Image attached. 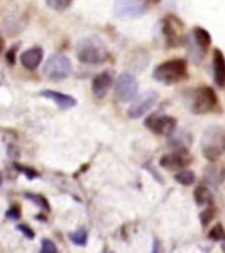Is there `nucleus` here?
I'll list each match as a JSON object with an SVG mask.
<instances>
[{"mask_svg":"<svg viewBox=\"0 0 225 253\" xmlns=\"http://www.w3.org/2000/svg\"><path fill=\"white\" fill-rule=\"evenodd\" d=\"M195 173L191 170L182 169L178 174H175V181L183 186H191L195 182Z\"/></svg>","mask_w":225,"mask_h":253,"instance_id":"6ab92c4d","label":"nucleus"},{"mask_svg":"<svg viewBox=\"0 0 225 253\" xmlns=\"http://www.w3.org/2000/svg\"><path fill=\"white\" fill-rule=\"evenodd\" d=\"M73 0H46L47 7L57 12H62L70 7Z\"/></svg>","mask_w":225,"mask_h":253,"instance_id":"412c9836","label":"nucleus"},{"mask_svg":"<svg viewBox=\"0 0 225 253\" xmlns=\"http://www.w3.org/2000/svg\"><path fill=\"white\" fill-rule=\"evenodd\" d=\"M192 36L193 41L196 43V46L200 49L201 51H205L209 47L212 40H211V35L208 33L207 29L201 27H195L192 29Z\"/></svg>","mask_w":225,"mask_h":253,"instance_id":"dca6fc26","label":"nucleus"},{"mask_svg":"<svg viewBox=\"0 0 225 253\" xmlns=\"http://www.w3.org/2000/svg\"><path fill=\"white\" fill-rule=\"evenodd\" d=\"M112 83H113V75H112V73L111 71H103V73L96 75L94 81H92V92H94L96 98H104L108 94Z\"/></svg>","mask_w":225,"mask_h":253,"instance_id":"f8f14e48","label":"nucleus"},{"mask_svg":"<svg viewBox=\"0 0 225 253\" xmlns=\"http://www.w3.org/2000/svg\"><path fill=\"white\" fill-rule=\"evenodd\" d=\"M73 71V65L69 57L65 54H54L43 65V74L47 78L61 81L67 78Z\"/></svg>","mask_w":225,"mask_h":253,"instance_id":"423d86ee","label":"nucleus"},{"mask_svg":"<svg viewBox=\"0 0 225 253\" xmlns=\"http://www.w3.org/2000/svg\"><path fill=\"white\" fill-rule=\"evenodd\" d=\"M201 153L208 161L215 162L225 153V128L220 126H208L200 140Z\"/></svg>","mask_w":225,"mask_h":253,"instance_id":"f257e3e1","label":"nucleus"},{"mask_svg":"<svg viewBox=\"0 0 225 253\" xmlns=\"http://www.w3.org/2000/svg\"><path fill=\"white\" fill-rule=\"evenodd\" d=\"M25 198L29 199L31 202H33L37 207H39L41 210H43L45 212H49L50 211V206H49V202L46 201V198L39 195V194H33V193H27L25 194Z\"/></svg>","mask_w":225,"mask_h":253,"instance_id":"a211bd4d","label":"nucleus"},{"mask_svg":"<svg viewBox=\"0 0 225 253\" xmlns=\"http://www.w3.org/2000/svg\"><path fill=\"white\" fill-rule=\"evenodd\" d=\"M193 198L199 206L209 205L211 201H212V195L209 193V190L204 186H197L196 190L193 191Z\"/></svg>","mask_w":225,"mask_h":253,"instance_id":"f3484780","label":"nucleus"},{"mask_svg":"<svg viewBox=\"0 0 225 253\" xmlns=\"http://www.w3.org/2000/svg\"><path fill=\"white\" fill-rule=\"evenodd\" d=\"M39 95L42 98L50 99L53 102L62 110H69V108H73V107L76 106V100H75L73 96L66 94H62V92H58V91L54 90H42L39 92Z\"/></svg>","mask_w":225,"mask_h":253,"instance_id":"2eb2a0df","label":"nucleus"},{"mask_svg":"<svg viewBox=\"0 0 225 253\" xmlns=\"http://www.w3.org/2000/svg\"><path fill=\"white\" fill-rule=\"evenodd\" d=\"M150 5L149 0H116L113 12L121 19H137L149 11Z\"/></svg>","mask_w":225,"mask_h":253,"instance_id":"39448f33","label":"nucleus"},{"mask_svg":"<svg viewBox=\"0 0 225 253\" xmlns=\"http://www.w3.org/2000/svg\"><path fill=\"white\" fill-rule=\"evenodd\" d=\"M4 50V40L3 37L0 36V54H1V51Z\"/></svg>","mask_w":225,"mask_h":253,"instance_id":"cd10ccee","label":"nucleus"},{"mask_svg":"<svg viewBox=\"0 0 225 253\" xmlns=\"http://www.w3.org/2000/svg\"><path fill=\"white\" fill-rule=\"evenodd\" d=\"M138 92V81L136 75L132 73H122L118 77L116 86H114V95L120 102H130L134 100Z\"/></svg>","mask_w":225,"mask_h":253,"instance_id":"0eeeda50","label":"nucleus"},{"mask_svg":"<svg viewBox=\"0 0 225 253\" xmlns=\"http://www.w3.org/2000/svg\"><path fill=\"white\" fill-rule=\"evenodd\" d=\"M43 51L41 47L35 46L28 49L24 53H21L20 55V61H21V65H23L25 69L28 70H36L37 67L41 65V61H42Z\"/></svg>","mask_w":225,"mask_h":253,"instance_id":"4468645a","label":"nucleus"},{"mask_svg":"<svg viewBox=\"0 0 225 253\" xmlns=\"http://www.w3.org/2000/svg\"><path fill=\"white\" fill-rule=\"evenodd\" d=\"M58 251V248L55 247V244L51 240L43 239L41 243V252L42 253H55Z\"/></svg>","mask_w":225,"mask_h":253,"instance_id":"5701e85b","label":"nucleus"},{"mask_svg":"<svg viewBox=\"0 0 225 253\" xmlns=\"http://www.w3.org/2000/svg\"><path fill=\"white\" fill-rule=\"evenodd\" d=\"M187 106L189 111L196 115L208 114L217 106V98L213 88L208 86H199L191 90L187 96Z\"/></svg>","mask_w":225,"mask_h":253,"instance_id":"7ed1b4c3","label":"nucleus"},{"mask_svg":"<svg viewBox=\"0 0 225 253\" xmlns=\"http://www.w3.org/2000/svg\"><path fill=\"white\" fill-rule=\"evenodd\" d=\"M153 78L165 84L182 82L187 78V62L181 58L169 59L154 69Z\"/></svg>","mask_w":225,"mask_h":253,"instance_id":"f03ea898","label":"nucleus"},{"mask_svg":"<svg viewBox=\"0 0 225 253\" xmlns=\"http://www.w3.org/2000/svg\"><path fill=\"white\" fill-rule=\"evenodd\" d=\"M17 229H19L20 232H23L28 239H35V232L32 231V228H29L28 225L25 224H19L17 225Z\"/></svg>","mask_w":225,"mask_h":253,"instance_id":"393cba45","label":"nucleus"},{"mask_svg":"<svg viewBox=\"0 0 225 253\" xmlns=\"http://www.w3.org/2000/svg\"><path fill=\"white\" fill-rule=\"evenodd\" d=\"M145 126L158 136L170 137L177 129V120L169 115H150L145 120Z\"/></svg>","mask_w":225,"mask_h":253,"instance_id":"6e6552de","label":"nucleus"},{"mask_svg":"<svg viewBox=\"0 0 225 253\" xmlns=\"http://www.w3.org/2000/svg\"><path fill=\"white\" fill-rule=\"evenodd\" d=\"M213 216H215V210H213V207H209V209L205 210L204 212H203L200 215L201 225H203V227H205V225H208V223L211 220H212Z\"/></svg>","mask_w":225,"mask_h":253,"instance_id":"b1692460","label":"nucleus"},{"mask_svg":"<svg viewBox=\"0 0 225 253\" xmlns=\"http://www.w3.org/2000/svg\"><path fill=\"white\" fill-rule=\"evenodd\" d=\"M162 32L169 46H179L183 41V24L173 15L166 16L162 23Z\"/></svg>","mask_w":225,"mask_h":253,"instance_id":"9d476101","label":"nucleus"},{"mask_svg":"<svg viewBox=\"0 0 225 253\" xmlns=\"http://www.w3.org/2000/svg\"><path fill=\"white\" fill-rule=\"evenodd\" d=\"M157 100L158 94L155 91L148 90L145 92H142L141 95H138V98L128 108V116L130 119H140L155 106Z\"/></svg>","mask_w":225,"mask_h":253,"instance_id":"1a4fd4ad","label":"nucleus"},{"mask_svg":"<svg viewBox=\"0 0 225 253\" xmlns=\"http://www.w3.org/2000/svg\"><path fill=\"white\" fill-rule=\"evenodd\" d=\"M69 237H70V240L73 241L75 245H80V247H83V245H86L88 235H87L86 229H78V231L70 233Z\"/></svg>","mask_w":225,"mask_h":253,"instance_id":"aec40b11","label":"nucleus"},{"mask_svg":"<svg viewBox=\"0 0 225 253\" xmlns=\"http://www.w3.org/2000/svg\"><path fill=\"white\" fill-rule=\"evenodd\" d=\"M209 239L211 240H215V241H220L223 239H225V231L223 228V225L221 224H216L211 229V232H209Z\"/></svg>","mask_w":225,"mask_h":253,"instance_id":"4be33fe9","label":"nucleus"},{"mask_svg":"<svg viewBox=\"0 0 225 253\" xmlns=\"http://www.w3.org/2000/svg\"><path fill=\"white\" fill-rule=\"evenodd\" d=\"M7 216L11 217V219H15V220H17V219H19V216H20V209H19V207H17V206H13L12 209L8 210Z\"/></svg>","mask_w":225,"mask_h":253,"instance_id":"a878e982","label":"nucleus"},{"mask_svg":"<svg viewBox=\"0 0 225 253\" xmlns=\"http://www.w3.org/2000/svg\"><path fill=\"white\" fill-rule=\"evenodd\" d=\"M213 67V81L217 87H225V57L220 49H215L212 58Z\"/></svg>","mask_w":225,"mask_h":253,"instance_id":"ddd939ff","label":"nucleus"},{"mask_svg":"<svg viewBox=\"0 0 225 253\" xmlns=\"http://www.w3.org/2000/svg\"><path fill=\"white\" fill-rule=\"evenodd\" d=\"M76 55L80 62L88 65H98L108 58V53L102 41L95 37L80 40L76 46Z\"/></svg>","mask_w":225,"mask_h":253,"instance_id":"20e7f679","label":"nucleus"},{"mask_svg":"<svg viewBox=\"0 0 225 253\" xmlns=\"http://www.w3.org/2000/svg\"><path fill=\"white\" fill-rule=\"evenodd\" d=\"M150 1V4H157V3H159V0H149Z\"/></svg>","mask_w":225,"mask_h":253,"instance_id":"c85d7f7f","label":"nucleus"},{"mask_svg":"<svg viewBox=\"0 0 225 253\" xmlns=\"http://www.w3.org/2000/svg\"><path fill=\"white\" fill-rule=\"evenodd\" d=\"M192 156L188 153L186 148H178L171 153L162 156L159 165L166 170H182L192 162Z\"/></svg>","mask_w":225,"mask_h":253,"instance_id":"9b49d317","label":"nucleus"},{"mask_svg":"<svg viewBox=\"0 0 225 253\" xmlns=\"http://www.w3.org/2000/svg\"><path fill=\"white\" fill-rule=\"evenodd\" d=\"M15 57H16V47H12L11 50L8 51L7 61L11 63V65H13V63H15Z\"/></svg>","mask_w":225,"mask_h":253,"instance_id":"bb28decb","label":"nucleus"}]
</instances>
